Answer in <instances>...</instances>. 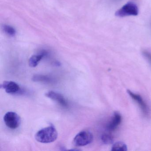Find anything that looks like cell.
Returning a JSON list of instances; mask_svg holds the SVG:
<instances>
[{
    "label": "cell",
    "mask_w": 151,
    "mask_h": 151,
    "mask_svg": "<svg viewBox=\"0 0 151 151\" xmlns=\"http://www.w3.org/2000/svg\"><path fill=\"white\" fill-rule=\"evenodd\" d=\"M111 150L114 151H126L127 150V145L122 142H116L114 144Z\"/></svg>",
    "instance_id": "8fae6325"
},
{
    "label": "cell",
    "mask_w": 151,
    "mask_h": 151,
    "mask_svg": "<svg viewBox=\"0 0 151 151\" xmlns=\"http://www.w3.org/2000/svg\"><path fill=\"white\" fill-rule=\"evenodd\" d=\"M47 52L43 51L40 53L32 55L29 60V63L30 67L35 68L37 66L40 61L46 55H47Z\"/></svg>",
    "instance_id": "9c48e42d"
},
{
    "label": "cell",
    "mask_w": 151,
    "mask_h": 151,
    "mask_svg": "<svg viewBox=\"0 0 151 151\" xmlns=\"http://www.w3.org/2000/svg\"><path fill=\"white\" fill-rule=\"evenodd\" d=\"M128 94L131 97L132 99L134 100L138 105L143 113V114L145 116H148L150 113V110L148 106L146 103L145 101L143 99L142 97L140 95L137 93L132 92L129 90L127 91Z\"/></svg>",
    "instance_id": "5b68a950"
},
{
    "label": "cell",
    "mask_w": 151,
    "mask_h": 151,
    "mask_svg": "<svg viewBox=\"0 0 151 151\" xmlns=\"http://www.w3.org/2000/svg\"><path fill=\"white\" fill-rule=\"evenodd\" d=\"M93 135L88 131H83L78 133L74 138L73 144L76 147H83L91 143Z\"/></svg>",
    "instance_id": "3957f363"
},
{
    "label": "cell",
    "mask_w": 151,
    "mask_h": 151,
    "mask_svg": "<svg viewBox=\"0 0 151 151\" xmlns=\"http://www.w3.org/2000/svg\"><path fill=\"white\" fill-rule=\"evenodd\" d=\"M57 137L58 132L52 126L41 129L35 135L36 140L41 143H52L55 141Z\"/></svg>",
    "instance_id": "6da1fadb"
},
{
    "label": "cell",
    "mask_w": 151,
    "mask_h": 151,
    "mask_svg": "<svg viewBox=\"0 0 151 151\" xmlns=\"http://www.w3.org/2000/svg\"><path fill=\"white\" fill-rule=\"evenodd\" d=\"M101 139L104 144H110L113 142V137L110 134H105L101 136Z\"/></svg>",
    "instance_id": "4fadbf2b"
},
{
    "label": "cell",
    "mask_w": 151,
    "mask_h": 151,
    "mask_svg": "<svg viewBox=\"0 0 151 151\" xmlns=\"http://www.w3.org/2000/svg\"><path fill=\"white\" fill-rule=\"evenodd\" d=\"M45 96L52 100L56 101L63 107L67 108L68 106V103L64 97L60 93L53 91H50L45 93Z\"/></svg>",
    "instance_id": "52a82bcc"
},
{
    "label": "cell",
    "mask_w": 151,
    "mask_h": 151,
    "mask_svg": "<svg viewBox=\"0 0 151 151\" xmlns=\"http://www.w3.org/2000/svg\"><path fill=\"white\" fill-rule=\"evenodd\" d=\"M122 121V116L119 113L116 112L107 125V129L109 132L114 131L119 126Z\"/></svg>",
    "instance_id": "ba28073f"
},
{
    "label": "cell",
    "mask_w": 151,
    "mask_h": 151,
    "mask_svg": "<svg viewBox=\"0 0 151 151\" xmlns=\"http://www.w3.org/2000/svg\"><path fill=\"white\" fill-rule=\"evenodd\" d=\"M5 124L9 128L13 129H17L21 124V118L15 112H8L4 116Z\"/></svg>",
    "instance_id": "277c9868"
},
{
    "label": "cell",
    "mask_w": 151,
    "mask_h": 151,
    "mask_svg": "<svg viewBox=\"0 0 151 151\" xmlns=\"http://www.w3.org/2000/svg\"><path fill=\"white\" fill-rule=\"evenodd\" d=\"M2 29H3L4 32L6 33L9 36H11V37L15 36L16 31L15 29L12 26L4 24L2 26Z\"/></svg>",
    "instance_id": "7c38bea8"
},
{
    "label": "cell",
    "mask_w": 151,
    "mask_h": 151,
    "mask_svg": "<svg viewBox=\"0 0 151 151\" xmlns=\"http://www.w3.org/2000/svg\"><path fill=\"white\" fill-rule=\"evenodd\" d=\"M32 80L36 82H41V83H52L53 82V79L48 76L42 75H35L33 76Z\"/></svg>",
    "instance_id": "30bf717a"
},
{
    "label": "cell",
    "mask_w": 151,
    "mask_h": 151,
    "mask_svg": "<svg viewBox=\"0 0 151 151\" xmlns=\"http://www.w3.org/2000/svg\"><path fill=\"white\" fill-rule=\"evenodd\" d=\"M139 9L136 4L129 2L124 5L115 13V16L119 17H123L131 16H137L138 14Z\"/></svg>",
    "instance_id": "7a4b0ae2"
},
{
    "label": "cell",
    "mask_w": 151,
    "mask_h": 151,
    "mask_svg": "<svg viewBox=\"0 0 151 151\" xmlns=\"http://www.w3.org/2000/svg\"><path fill=\"white\" fill-rule=\"evenodd\" d=\"M142 54L146 60L149 62L151 65V52L147 50H144L142 52Z\"/></svg>",
    "instance_id": "5bb4252c"
},
{
    "label": "cell",
    "mask_w": 151,
    "mask_h": 151,
    "mask_svg": "<svg viewBox=\"0 0 151 151\" xmlns=\"http://www.w3.org/2000/svg\"><path fill=\"white\" fill-rule=\"evenodd\" d=\"M1 88L5 90L7 93L11 94H22L23 91L20 86L13 81H5L1 85Z\"/></svg>",
    "instance_id": "8992f818"
}]
</instances>
